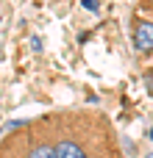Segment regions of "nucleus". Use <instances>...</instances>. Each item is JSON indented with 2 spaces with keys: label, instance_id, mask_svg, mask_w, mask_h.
Listing matches in <instances>:
<instances>
[{
  "label": "nucleus",
  "instance_id": "nucleus-3",
  "mask_svg": "<svg viewBox=\"0 0 153 158\" xmlns=\"http://www.w3.org/2000/svg\"><path fill=\"white\" fill-rule=\"evenodd\" d=\"M131 42H134V50L139 56L153 58V19L139 17V14L131 19Z\"/></svg>",
  "mask_w": 153,
  "mask_h": 158
},
{
  "label": "nucleus",
  "instance_id": "nucleus-7",
  "mask_svg": "<svg viewBox=\"0 0 153 158\" xmlns=\"http://www.w3.org/2000/svg\"><path fill=\"white\" fill-rule=\"evenodd\" d=\"M148 139H151V142H153V128H151V133H148Z\"/></svg>",
  "mask_w": 153,
  "mask_h": 158
},
{
  "label": "nucleus",
  "instance_id": "nucleus-2",
  "mask_svg": "<svg viewBox=\"0 0 153 158\" xmlns=\"http://www.w3.org/2000/svg\"><path fill=\"white\" fill-rule=\"evenodd\" d=\"M0 158H56L47 128L39 119H28L22 128L11 131L0 142Z\"/></svg>",
  "mask_w": 153,
  "mask_h": 158
},
{
  "label": "nucleus",
  "instance_id": "nucleus-5",
  "mask_svg": "<svg viewBox=\"0 0 153 158\" xmlns=\"http://www.w3.org/2000/svg\"><path fill=\"white\" fill-rule=\"evenodd\" d=\"M139 6H142V11L148 14V19H153V0H139Z\"/></svg>",
  "mask_w": 153,
  "mask_h": 158
},
{
  "label": "nucleus",
  "instance_id": "nucleus-6",
  "mask_svg": "<svg viewBox=\"0 0 153 158\" xmlns=\"http://www.w3.org/2000/svg\"><path fill=\"white\" fill-rule=\"evenodd\" d=\"M84 6H86L89 11H98V0H84Z\"/></svg>",
  "mask_w": 153,
  "mask_h": 158
},
{
  "label": "nucleus",
  "instance_id": "nucleus-1",
  "mask_svg": "<svg viewBox=\"0 0 153 158\" xmlns=\"http://www.w3.org/2000/svg\"><path fill=\"white\" fill-rule=\"evenodd\" d=\"M56 158H123L117 131L103 111L67 108L42 114Z\"/></svg>",
  "mask_w": 153,
  "mask_h": 158
},
{
  "label": "nucleus",
  "instance_id": "nucleus-4",
  "mask_svg": "<svg viewBox=\"0 0 153 158\" xmlns=\"http://www.w3.org/2000/svg\"><path fill=\"white\" fill-rule=\"evenodd\" d=\"M142 81H145V89H148V94L153 97V69H145V75H142Z\"/></svg>",
  "mask_w": 153,
  "mask_h": 158
},
{
  "label": "nucleus",
  "instance_id": "nucleus-8",
  "mask_svg": "<svg viewBox=\"0 0 153 158\" xmlns=\"http://www.w3.org/2000/svg\"><path fill=\"white\" fill-rule=\"evenodd\" d=\"M148 158H153V153H151V156H148Z\"/></svg>",
  "mask_w": 153,
  "mask_h": 158
}]
</instances>
